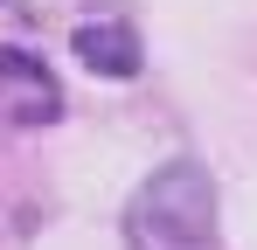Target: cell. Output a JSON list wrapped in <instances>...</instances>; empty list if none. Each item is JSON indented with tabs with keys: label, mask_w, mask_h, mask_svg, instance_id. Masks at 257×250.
I'll list each match as a JSON object with an SVG mask.
<instances>
[{
	"label": "cell",
	"mask_w": 257,
	"mask_h": 250,
	"mask_svg": "<svg viewBox=\"0 0 257 250\" xmlns=\"http://www.w3.org/2000/svg\"><path fill=\"white\" fill-rule=\"evenodd\" d=\"M0 111H7L14 125H42V118L63 111L56 77H49L28 49H0Z\"/></svg>",
	"instance_id": "cell-1"
},
{
	"label": "cell",
	"mask_w": 257,
	"mask_h": 250,
	"mask_svg": "<svg viewBox=\"0 0 257 250\" xmlns=\"http://www.w3.org/2000/svg\"><path fill=\"white\" fill-rule=\"evenodd\" d=\"M70 49H77V63L84 70H97V77H111V83H125L139 77V35H132V21H118V14H97V21H84L77 35H70Z\"/></svg>",
	"instance_id": "cell-2"
},
{
	"label": "cell",
	"mask_w": 257,
	"mask_h": 250,
	"mask_svg": "<svg viewBox=\"0 0 257 250\" xmlns=\"http://www.w3.org/2000/svg\"><path fill=\"white\" fill-rule=\"evenodd\" d=\"M139 250H215V243H139Z\"/></svg>",
	"instance_id": "cell-3"
}]
</instances>
